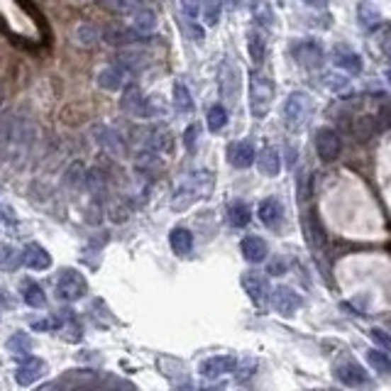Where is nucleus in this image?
<instances>
[{
  "instance_id": "f257e3e1",
  "label": "nucleus",
  "mask_w": 391,
  "mask_h": 391,
  "mask_svg": "<svg viewBox=\"0 0 391 391\" xmlns=\"http://www.w3.org/2000/svg\"><path fill=\"white\" fill-rule=\"evenodd\" d=\"M35 123L27 120V118H15L10 125V135H8V152H5V159L13 162V164H23L25 157L30 154L32 144H35Z\"/></svg>"
},
{
  "instance_id": "f03ea898",
  "label": "nucleus",
  "mask_w": 391,
  "mask_h": 391,
  "mask_svg": "<svg viewBox=\"0 0 391 391\" xmlns=\"http://www.w3.org/2000/svg\"><path fill=\"white\" fill-rule=\"evenodd\" d=\"M271 101H274V84H271V79L254 72L249 76V108H252V115L257 120L269 113Z\"/></svg>"
},
{
  "instance_id": "7ed1b4c3",
  "label": "nucleus",
  "mask_w": 391,
  "mask_h": 391,
  "mask_svg": "<svg viewBox=\"0 0 391 391\" xmlns=\"http://www.w3.org/2000/svg\"><path fill=\"white\" fill-rule=\"evenodd\" d=\"M311 98L306 94H291L284 103V123L291 132H301L311 120Z\"/></svg>"
},
{
  "instance_id": "20e7f679",
  "label": "nucleus",
  "mask_w": 391,
  "mask_h": 391,
  "mask_svg": "<svg viewBox=\"0 0 391 391\" xmlns=\"http://www.w3.org/2000/svg\"><path fill=\"white\" fill-rule=\"evenodd\" d=\"M89 291V284H86L84 274H79L76 269H64L57 279V296L62 301H79V298L86 296Z\"/></svg>"
},
{
  "instance_id": "39448f33",
  "label": "nucleus",
  "mask_w": 391,
  "mask_h": 391,
  "mask_svg": "<svg viewBox=\"0 0 391 391\" xmlns=\"http://www.w3.org/2000/svg\"><path fill=\"white\" fill-rule=\"evenodd\" d=\"M340 152H342V142H340L338 132L330 128H320L316 132V154L325 162V164H330V162L338 159Z\"/></svg>"
},
{
  "instance_id": "423d86ee",
  "label": "nucleus",
  "mask_w": 391,
  "mask_h": 391,
  "mask_svg": "<svg viewBox=\"0 0 391 391\" xmlns=\"http://www.w3.org/2000/svg\"><path fill=\"white\" fill-rule=\"evenodd\" d=\"M269 298H271V308L279 316H286V318L293 316L298 311V306H301V296L293 289H289V286H276Z\"/></svg>"
},
{
  "instance_id": "0eeeda50",
  "label": "nucleus",
  "mask_w": 391,
  "mask_h": 391,
  "mask_svg": "<svg viewBox=\"0 0 391 391\" xmlns=\"http://www.w3.org/2000/svg\"><path fill=\"white\" fill-rule=\"evenodd\" d=\"M335 379L350 389H362V387H369V384H372V379H369V374L365 372V367H360L357 362H345V365L335 367Z\"/></svg>"
},
{
  "instance_id": "6e6552de",
  "label": "nucleus",
  "mask_w": 391,
  "mask_h": 391,
  "mask_svg": "<svg viewBox=\"0 0 391 391\" xmlns=\"http://www.w3.org/2000/svg\"><path fill=\"white\" fill-rule=\"evenodd\" d=\"M242 289L247 291V296L252 298V303H257V306H262V303L267 301V296H271L267 276L257 274V271L242 274Z\"/></svg>"
},
{
  "instance_id": "1a4fd4ad",
  "label": "nucleus",
  "mask_w": 391,
  "mask_h": 391,
  "mask_svg": "<svg viewBox=\"0 0 391 391\" xmlns=\"http://www.w3.org/2000/svg\"><path fill=\"white\" fill-rule=\"evenodd\" d=\"M237 362L235 357L230 355H215V357H208V360H203L198 365V372L203 374L205 379H218L222 374H230L235 372Z\"/></svg>"
},
{
  "instance_id": "9d476101",
  "label": "nucleus",
  "mask_w": 391,
  "mask_h": 391,
  "mask_svg": "<svg viewBox=\"0 0 391 391\" xmlns=\"http://www.w3.org/2000/svg\"><path fill=\"white\" fill-rule=\"evenodd\" d=\"M42 374H45V362L37 360V357H27V360L20 362L18 372H15V382H18L20 387H30V384H35Z\"/></svg>"
},
{
  "instance_id": "9b49d317",
  "label": "nucleus",
  "mask_w": 391,
  "mask_h": 391,
  "mask_svg": "<svg viewBox=\"0 0 391 391\" xmlns=\"http://www.w3.org/2000/svg\"><path fill=\"white\" fill-rule=\"evenodd\" d=\"M240 252H242V257L247 259L249 264H259V262H264V259H267L269 247H267V242H264L262 237L247 235L240 242Z\"/></svg>"
},
{
  "instance_id": "f8f14e48",
  "label": "nucleus",
  "mask_w": 391,
  "mask_h": 391,
  "mask_svg": "<svg viewBox=\"0 0 391 391\" xmlns=\"http://www.w3.org/2000/svg\"><path fill=\"white\" fill-rule=\"evenodd\" d=\"M23 264L35 271H45L52 267V257H49V252L45 247H40L37 242H30L23 249Z\"/></svg>"
},
{
  "instance_id": "ddd939ff",
  "label": "nucleus",
  "mask_w": 391,
  "mask_h": 391,
  "mask_svg": "<svg viewBox=\"0 0 391 391\" xmlns=\"http://www.w3.org/2000/svg\"><path fill=\"white\" fill-rule=\"evenodd\" d=\"M333 62H335V67L342 69V72H347V74L362 72V59H360V54L352 52V49L345 47V45H340V47L333 49Z\"/></svg>"
},
{
  "instance_id": "4468645a",
  "label": "nucleus",
  "mask_w": 391,
  "mask_h": 391,
  "mask_svg": "<svg viewBox=\"0 0 391 391\" xmlns=\"http://www.w3.org/2000/svg\"><path fill=\"white\" fill-rule=\"evenodd\" d=\"M230 162L237 169H247L257 162V154H254V144L249 140H242V142L230 144Z\"/></svg>"
},
{
  "instance_id": "2eb2a0df",
  "label": "nucleus",
  "mask_w": 391,
  "mask_h": 391,
  "mask_svg": "<svg viewBox=\"0 0 391 391\" xmlns=\"http://www.w3.org/2000/svg\"><path fill=\"white\" fill-rule=\"evenodd\" d=\"M293 57H296L303 67L316 69L323 64V47H320L318 42H301V45L296 47V52H293Z\"/></svg>"
},
{
  "instance_id": "dca6fc26",
  "label": "nucleus",
  "mask_w": 391,
  "mask_h": 391,
  "mask_svg": "<svg viewBox=\"0 0 391 391\" xmlns=\"http://www.w3.org/2000/svg\"><path fill=\"white\" fill-rule=\"evenodd\" d=\"M257 215L264 225L271 227V230H276V225H279L281 218H284V208H281V203L276 198H264L257 208Z\"/></svg>"
},
{
  "instance_id": "f3484780",
  "label": "nucleus",
  "mask_w": 391,
  "mask_h": 391,
  "mask_svg": "<svg viewBox=\"0 0 391 391\" xmlns=\"http://www.w3.org/2000/svg\"><path fill=\"white\" fill-rule=\"evenodd\" d=\"M257 169H259V174H264V176H279L281 157H279V152H276L274 147H264V149L259 152Z\"/></svg>"
},
{
  "instance_id": "a211bd4d",
  "label": "nucleus",
  "mask_w": 391,
  "mask_h": 391,
  "mask_svg": "<svg viewBox=\"0 0 391 391\" xmlns=\"http://www.w3.org/2000/svg\"><path fill=\"white\" fill-rule=\"evenodd\" d=\"M144 94H142V89L140 86H128V89L123 91V98H120V108L128 115H135V118H140V110H142V106H144Z\"/></svg>"
},
{
  "instance_id": "6ab92c4d",
  "label": "nucleus",
  "mask_w": 391,
  "mask_h": 391,
  "mask_svg": "<svg viewBox=\"0 0 391 391\" xmlns=\"http://www.w3.org/2000/svg\"><path fill=\"white\" fill-rule=\"evenodd\" d=\"M103 37H106V42H110V45H115V47H130V45H137V42H142L144 35L135 30V27H132V30L115 27V30L103 32Z\"/></svg>"
},
{
  "instance_id": "aec40b11",
  "label": "nucleus",
  "mask_w": 391,
  "mask_h": 391,
  "mask_svg": "<svg viewBox=\"0 0 391 391\" xmlns=\"http://www.w3.org/2000/svg\"><path fill=\"white\" fill-rule=\"evenodd\" d=\"M98 86H101L103 91H120L123 84H125V69L123 67H106L101 69V74H98Z\"/></svg>"
},
{
  "instance_id": "412c9836",
  "label": "nucleus",
  "mask_w": 391,
  "mask_h": 391,
  "mask_svg": "<svg viewBox=\"0 0 391 391\" xmlns=\"http://www.w3.org/2000/svg\"><path fill=\"white\" fill-rule=\"evenodd\" d=\"M218 81H220V91L222 96L227 98V101H232L235 98V91H237V69L232 62H222L220 67V74H218Z\"/></svg>"
},
{
  "instance_id": "4be33fe9",
  "label": "nucleus",
  "mask_w": 391,
  "mask_h": 391,
  "mask_svg": "<svg viewBox=\"0 0 391 391\" xmlns=\"http://www.w3.org/2000/svg\"><path fill=\"white\" fill-rule=\"evenodd\" d=\"M96 140H98V144H101L106 152H110V154H123L125 152L120 135H118L115 130H110V128H98L96 130Z\"/></svg>"
},
{
  "instance_id": "5701e85b",
  "label": "nucleus",
  "mask_w": 391,
  "mask_h": 391,
  "mask_svg": "<svg viewBox=\"0 0 391 391\" xmlns=\"http://www.w3.org/2000/svg\"><path fill=\"white\" fill-rule=\"evenodd\" d=\"M169 244H171L174 254L186 257V254L193 249V235L186 230V227H174L171 235H169Z\"/></svg>"
},
{
  "instance_id": "b1692460",
  "label": "nucleus",
  "mask_w": 391,
  "mask_h": 391,
  "mask_svg": "<svg viewBox=\"0 0 391 391\" xmlns=\"http://www.w3.org/2000/svg\"><path fill=\"white\" fill-rule=\"evenodd\" d=\"M377 132H379V128H377V118H372V115H362V118H357V123L352 125V135H355L357 142H369V140H372Z\"/></svg>"
},
{
  "instance_id": "393cba45",
  "label": "nucleus",
  "mask_w": 391,
  "mask_h": 391,
  "mask_svg": "<svg viewBox=\"0 0 391 391\" xmlns=\"http://www.w3.org/2000/svg\"><path fill=\"white\" fill-rule=\"evenodd\" d=\"M303 225H306V235H308V242L313 244V249H320L325 244V232H323V225H320L318 215L316 213H308L306 220H303Z\"/></svg>"
},
{
  "instance_id": "a878e982",
  "label": "nucleus",
  "mask_w": 391,
  "mask_h": 391,
  "mask_svg": "<svg viewBox=\"0 0 391 391\" xmlns=\"http://www.w3.org/2000/svg\"><path fill=\"white\" fill-rule=\"evenodd\" d=\"M98 40H101V30H98L96 25L81 23L74 30V42L76 45H81V47H94Z\"/></svg>"
},
{
  "instance_id": "bb28decb",
  "label": "nucleus",
  "mask_w": 391,
  "mask_h": 391,
  "mask_svg": "<svg viewBox=\"0 0 391 391\" xmlns=\"http://www.w3.org/2000/svg\"><path fill=\"white\" fill-rule=\"evenodd\" d=\"M132 27L137 32H142V35H149L152 30L157 27V15L152 8H142L137 10V13L132 15Z\"/></svg>"
},
{
  "instance_id": "cd10ccee",
  "label": "nucleus",
  "mask_w": 391,
  "mask_h": 391,
  "mask_svg": "<svg viewBox=\"0 0 391 391\" xmlns=\"http://www.w3.org/2000/svg\"><path fill=\"white\" fill-rule=\"evenodd\" d=\"M357 20H360L365 27H374V25L382 23V13L377 10V5L362 0V3H357Z\"/></svg>"
},
{
  "instance_id": "c85d7f7f",
  "label": "nucleus",
  "mask_w": 391,
  "mask_h": 391,
  "mask_svg": "<svg viewBox=\"0 0 391 391\" xmlns=\"http://www.w3.org/2000/svg\"><path fill=\"white\" fill-rule=\"evenodd\" d=\"M108 5L118 15H135L137 10L147 8V0H108Z\"/></svg>"
},
{
  "instance_id": "c756f323",
  "label": "nucleus",
  "mask_w": 391,
  "mask_h": 391,
  "mask_svg": "<svg viewBox=\"0 0 391 391\" xmlns=\"http://www.w3.org/2000/svg\"><path fill=\"white\" fill-rule=\"evenodd\" d=\"M174 106L181 113H191L193 110V98L188 94V89L183 84H174Z\"/></svg>"
},
{
  "instance_id": "7c9ffc66",
  "label": "nucleus",
  "mask_w": 391,
  "mask_h": 391,
  "mask_svg": "<svg viewBox=\"0 0 391 391\" xmlns=\"http://www.w3.org/2000/svg\"><path fill=\"white\" fill-rule=\"evenodd\" d=\"M222 3L220 0H200V15H203L205 25H218Z\"/></svg>"
},
{
  "instance_id": "2f4dec72",
  "label": "nucleus",
  "mask_w": 391,
  "mask_h": 391,
  "mask_svg": "<svg viewBox=\"0 0 391 391\" xmlns=\"http://www.w3.org/2000/svg\"><path fill=\"white\" fill-rule=\"evenodd\" d=\"M225 125H227V110H225V106L215 103V106L208 110V128H210V132H220Z\"/></svg>"
},
{
  "instance_id": "473e14b6",
  "label": "nucleus",
  "mask_w": 391,
  "mask_h": 391,
  "mask_svg": "<svg viewBox=\"0 0 391 391\" xmlns=\"http://www.w3.org/2000/svg\"><path fill=\"white\" fill-rule=\"evenodd\" d=\"M367 360H369V365H372V369H377L379 374H391V357L387 355L384 350H372L367 355Z\"/></svg>"
},
{
  "instance_id": "72a5a7b5",
  "label": "nucleus",
  "mask_w": 391,
  "mask_h": 391,
  "mask_svg": "<svg viewBox=\"0 0 391 391\" xmlns=\"http://www.w3.org/2000/svg\"><path fill=\"white\" fill-rule=\"evenodd\" d=\"M147 144H149L152 152H171V135L166 130H154Z\"/></svg>"
},
{
  "instance_id": "f704fd0d",
  "label": "nucleus",
  "mask_w": 391,
  "mask_h": 391,
  "mask_svg": "<svg viewBox=\"0 0 391 391\" xmlns=\"http://www.w3.org/2000/svg\"><path fill=\"white\" fill-rule=\"evenodd\" d=\"M230 222L232 227H244L249 222V208L247 203H242V200H235V203L230 205Z\"/></svg>"
},
{
  "instance_id": "c9c22d12",
  "label": "nucleus",
  "mask_w": 391,
  "mask_h": 391,
  "mask_svg": "<svg viewBox=\"0 0 391 391\" xmlns=\"http://www.w3.org/2000/svg\"><path fill=\"white\" fill-rule=\"evenodd\" d=\"M23 296H25L27 306H32V308H42L47 303V296H45V291H42L40 284H27Z\"/></svg>"
},
{
  "instance_id": "e433bc0d",
  "label": "nucleus",
  "mask_w": 391,
  "mask_h": 391,
  "mask_svg": "<svg viewBox=\"0 0 391 391\" xmlns=\"http://www.w3.org/2000/svg\"><path fill=\"white\" fill-rule=\"evenodd\" d=\"M247 47H249V57H252L254 64H262L264 59V40L257 35V32H249L247 35Z\"/></svg>"
},
{
  "instance_id": "4c0bfd02",
  "label": "nucleus",
  "mask_w": 391,
  "mask_h": 391,
  "mask_svg": "<svg viewBox=\"0 0 391 391\" xmlns=\"http://www.w3.org/2000/svg\"><path fill=\"white\" fill-rule=\"evenodd\" d=\"M118 62H120L123 69H140L142 64H147V57L142 52H123Z\"/></svg>"
},
{
  "instance_id": "58836bf2",
  "label": "nucleus",
  "mask_w": 391,
  "mask_h": 391,
  "mask_svg": "<svg viewBox=\"0 0 391 391\" xmlns=\"http://www.w3.org/2000/svg\"><path fill=\"white\" fill-rule=\"evenodd\" d=\"M23 262V254H18L13 247H8V244H3L0 247V269H13L15 262Z\"/></svg>"
},
{
  "instance_id": "ea45409f",
  "label": "nucleus",
  "mask_w": 391,
  "mask_h": 391,
  "mask_svg": "<svg viewBox=\"0 0 391 391\" xmlns=\"http://www.w3.org/2000/svg\"><path fill=\"white\" fill-rule=\"evenodd\" d=\"M86 186H89L91 191H98V188H103V186H106V174H103L101 169L86 171Z\"/></svg>"
},
{
  "instance_id": "a19ab883",
  "label": "nucleus",
  "mask_w": 391,
  "mask_h": 391,
  "mask_svg": "<svg viewBox=\"0 0 391 391\" xmlns=\"http://www.w3.org/2000/svg\"><path fill=\"white\" fill-rule=\"evenodd\" d=\"M8 350L10 352H27L30 350V338H27V333L13 335V338L8 340Z\"/></svg>"
},
{
  "instance_id": "79ce46f5",
  "label": "nucleus",
  "mask_w": 391,
  "mask_h": 391,
  "mask_svg": "<svg viewBox=\"0 0 391 391\" xmlns=\"http://www.w3.org/2000/svg\"><path fill=\"white\" fill-rule=\"evenodd\" d=\"M377 128H379V132L391 128V106H384L382 110L377 113Z\"/></svg>"
},
{
  "instance_id": "37998d69",
  "label": "nucleus",
  "mask_w": 391,
  "mask_h": 391,
  "mask_svg": "<svg viewBox=\"0 0 391 391\" xmlns=\"http://www.w3.org/2000/svg\"><path fill=\"white\" fill-rule=\"evenodd\" d=\"M178 3H181V10L188 18H196L200 13V0H178Z\"/></svg>"
},
{
  "instance_id": "c03bdc74",
  "label": "nucleus",
  "mask_w": 391,
  "mask_h": 391,
  "mask_svg": "<svg viewBox=\"0 0 391 391\" xmlns=\"http://www.w3.org/2000/svg\"><path fill=\"white\" fill-rule=\"evenodd\" d=\"M325 84H328L333 91H338V89H347V81L342 79V76H335V74H328V76H325Z\"/></svg>"
},
{
  "instance_id": "a18cd8bd",
  "label": "nucleus",
  "mask_w": 391,
  "mask_h": 391,
  "mask_svg": "<svg viewBox=\"0 0 391 391\" xmlns=\"http://www.w3.org/2000/svg\"><path fill=\"white\" fill-rule=\"evenodd\" d=\"M196 135H198V125H188V128H186V135H183V144H186L188 149H193Z\"/></svg>"
},
{
  "instance_id": "49530a36",
  "label": "nucleus",
  "mask_w": 391,
  "mask_h": 391,
  "mask_svg": "<svg viewBox=\"0 0 391 391\" xmlns=\"http://www.w3.org/2000/svg\"><path fill=\"white\" fill-rule=\"evenodd\" d=\"M259 5H262V13H259V10H257V20H262L264 25H271V23H274V18H271V10L267 8V3H264V0H262V3H259Z\"/></svg>"
},
{
  "instance_id": "de8ad7c7",
  "label": "nucleus",
  "mask_w": 391,
  "mask_h": 391,
  "mask_svg": "<svg viewBox=\"0 0 391 391\" xmlns=\"http://www.w3.org/2000/svg\"><path fill=\"white\" fill-rule=\"evenodd\" d=\"M183 27L188 30V37H193V40H203V30H200V27H196L191 23H183Z\"/></svg>"
},
{
  "instance_id": "09e8293b",
  "label": "nucleus",
  "mask_w": 391,
  "mask_h": 391,
  "mask_svg": "<svg viewBox=\"0 0 391 391\" xmlns=\"http://www.w3.org/2000/svg\"><path fill=\"white\" fill-rule=\"evenodd\" d=\"M372 338H374V340H379V342H382V345L391 347V338H387V333H384V330H372Z\"/></svg>"
},
{
  "instance_id": "8fccbe9b",
  "label": "nucleus",
  "mask_w": 391,
  "mask_h": 391,
  "mask_svg": "<svg viewBox=\"0 0 391 391\" xmlns=\"http://www.w3.org/2000/svg\"><path fill=\"white\" fill-rule=\"evenodd\" d=\"M269 271H271V274H281V271H286V264L281 262V259H274V262H271V267H269Z\"/></svg>"
},
{
  "instance_id": "3c124183",
  "label": "nucleus",
  "mask_w": 391,
  "mask_h": 391,
  "mask_svg": "<svg viewBox=\"0 0 391 391\" xmlns=\"http://www.w3.org/2000/svg\"><path fill=\"white\" fill-rule=\"evenodd\" d=\"M306 5H311V8H325L328 5V0H303Z\"/></svg>"
},
{
  "instance_id": "603ef678",
  "label": "nucleus",
  "mask_w": 391,
  "mask_h": 391,
  "mask_svg": "<svg viewBox=\"0 0 391 391\" xmlns=\"http://www.w3.org/2000/svg\"><path fill=\"white\" fill-rule=\"evenodd\" d=\"M384 54H387V57L391 59V40H389V42H384Z\"/></svg>"
},
{
  "instance_id": "864d4df0",
  "label": "nucleus",
  "mask_w": 391,
  "mask_h": 391,
  "mask_svg": "<svg viewBox=\"0 0 391 391\" xmlns=\"http://www.w3.org/2000/svg\"><path fill=\"white\" fill-rule=\"evenodd\" d=\"M198 391H222V387H205V389H198Z\"/></svg>"
},
{
  "instance_id": "5fc2aeb1",
  "label": "nucleus",
  "mask_w": 391,
  "mask_h": 391,
  "mask_svg": "<svg viewBox=\"0 0 391 391\" xmlns=\"http://www.w3.org/2000/svg\"><path fill=\"white\" fill-rule=\"evenodd\" d=\"M387 81H389V84H391V69H387Z\"/></svg>"
},
{
  "instance_id": "6e6d98bb",
  "label": "nucleus",
  "mask_w": 391,
  "mask_h": 391,
  "mask_svg": "<svg viewBox=\"0 0 391 391\" xmlns=\"http://www.w3.org/2000/svg\"><path fill=\"white\" fill-rule=\"evenodd\" d=\"M0 108H3V91H0Z\"/></svg>"
},
{
  "instance_id": "4d7b16f0",
  "label": "nucleus",
  "mask_w": 391,
  "mask_h": 391,
  "mask_svg": "<svg viewBox=\"0 0 391 391\" xmlns=\"http://www.w3.org/2000/svg\"><path fill=\"white\" fill-rule=\"evenodd\" d=\"M176 391H188V389H186V387H183V389H176Z\"/></svg>"
}]
</instances>
